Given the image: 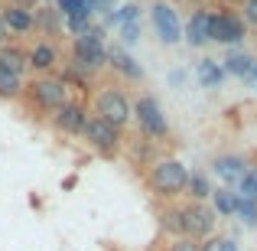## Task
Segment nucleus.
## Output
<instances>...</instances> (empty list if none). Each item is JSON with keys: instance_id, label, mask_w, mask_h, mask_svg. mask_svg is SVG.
Instances as JSON below:
<instances>
[{"instance_id": "27", "label": "nucleus", "mask_w": 257, "mask_h": 251, "mask_svg": "<svg viewBox=\"0 0 257 251\" xmlns=\"http://www.w3.org/2000/svg\"><path fill=\"white\" fill-rule=\"evenodd\" d=\"M137 13H140V7H134V4H127V7H124V10H117V13H114V17H111V20H114V23H124V26H127V23H137Z\"/></svg>"}, {"instance_id": "14", "label": "nucleus", "mask_w": 257, "mask_h": 251, "mask_svg": "<svg viewBox=\"0 0 257 251\" xmlns=\"http://www.w3.org/2000/svg\"><path fill=\"white\" fill-rule=\"evenodd\" d=\"M215 173H218L228 186H231V183H241L244 173H247V160L238 157V153H225V157L215 160Z\"/></svg>"}, {"instance_id": "22", "label": "nucleus", "mask_w": 257, "mask_h": 251, "mask_svg": "<svg viewBox=\"0 0 257 251\" xmlns=\"http://www.w3.org/2000/svg\"><path fill=\"white\" fill-rule=\"evenodd\" d=\"M56 10L65 20L69 17H91V4L88 0H56Z\"/></svg>"}, {"instance_id": "7", "label": "nucleus", "mask_w": 257, "mask_h": 251, "mask_svg": "<svg viewBox=\"0 0 257 251\" xmlns=\"http://www.w3.org/2000/svg\"><path fill=\"white\" fill-rule=\"evenodd\" d=\"M82 137H85L88 144H91L94 150L101 153V157H114V153L120 150V131H117V127H111L107 121L94 118V114L85 121V131H82Z\"/></svg>"}, {"instance_id": "29", "label": "nucleus", "mask_w": 257, "mask_h": 251, "mask_svg": "<svg viewBox=\"0 0 257 251\" xmlns=\"http://www.w3.org/2000/svg\"><path fill=\"white\" fill-rule=\"evenodd\" d=\"M199 248H202L199 241L186 238V235H182V238H173V245H170V251H199Z\"/></svg>"}, {"instance_id": "8", "label": "nucleus", "mask_w": 257, "mask_h": 251, "mask_svg": "<svg viewBox=\"0 0 257 251\" xmlns=\"http://www.w3.org/2000/svg\"><path fill=\"white\" fill-rule=\"evenodd\" d=\"M182 222H186V238L199 241V238H212L215 232V209L205 202H189L182 206Z\"/></svg>"}, {"instance_id": "19", "label": "nucleus", "mask_w": 257, "mask_h": 251, "mask_svg": "<svg viewBox=\"0 0 257 251\" xmlns=\"http://www.w3.org/2000/svg\"><path fill=\"white\" fill-rule=\"evenodd\" d=\"M212 199H215V215H234V212H238L241 196L231 193V189H215Z\"/></svg>"}, {"instance_id": "5", "label": "nucleus", "mask_w": 257, "mask_h": 251, "mask_svg": "<svg viewBox=\"0 0 257 251\" xmlns=\"http://www.w3.org/2000/svg\"><path fill=\"white\" fill-rule=\"evenodd\" d=\"M247 36V26L244 20L238 17L234 10H218V13H208V39L221 46H234Z\"/></svg>"}, {"instance_id": "17", "label": "nucleus", "mask_w": 257, "mask_h": 251, "mask_svg": "<svg viewBox=\"0 0 257 251\" xmlns=\"http://www.w3.org/2000/svg\"><path fill=\"white\" fill-rule=\"evenodd\" d=\"M254 65L257 62L251 56H244V52H231V56L225 59V65H221V72H225V75H238V78H251Z\"/></svg>"}, {"instance_id": "30", "label": "nucleus", "mask_w": 257, "mask_h": 251, "mask_svg": "<svg viewBox=\"0 0 257 251\" xmlns=\"http://www.w3.org/2000/svg\"><path fill=\"white\" fill-rule=\"evenodd\" d=\"M221 248H225V238H215L212 235V238H205V245H202L199 251H221Z\"/></svg>"}, {"instance_id": "33", "label": "nucleus", "mask_w": 257, "mask_h": 251, "mask_svg": "<svg viewBox=\"0 0 257 251\" xmlns=\"http://www.w3.org/2000/svg\"><path fill=\"white\" fill-rule=\"evenodd\" d=\"M221 251H238V241H234V238H225V248H221Z\"/></svg>"}, {"instance_id": "34", "label": "nucleus", "mask_w": 257, "mask_h": 251, "mask_svg": "<svg viewBox=\"0 0 257 251\" xmlns=\"http://www.w3.org/2000/svg\"><path fill=\"white\" fill-rule=\"evenodd\" d=\"M251 82H257V65H254V72H251Z\"/></svg>"}, {"instance_id": "26", "label": "nucleus", "mask_w": 257, "mask_h": 251, "mask_svg": "<svg viewBox=\"0 0 257 251\" xmlns=\"http://www.w3.org/2000/svg\"><path fill=\"white\" fill-rule=\"evenodd\" d=\"M234 215H241V219H244L247 225H257V202L241 199V202H238V212H234Z\"/></svg>"}, {"instance_id": "2", "label": "nucleus", "mask_w": 257, "mask_h": 251, "mask_svg": "<svg viewBox=\"0 0 257 251\" xmlns=\"http://www.w3.org/2000/svg\"><path fill=\"white\" fill-rule=\"evenodd\" d=\"M186 183H189V170L186 163L166 157V160H157L150 170V189L163 199H176V196L186 193Z\"/></svg>"}, {"instance_id": "13", "label": "nucleus", "mask_w": 257, "mask_h": 251, "mask_svg": "<svg viewBox=\"0 0 257 251\" xmlns=\"http://www.w3.org/2000/svg\"><path fill=\"white\" fill-rule=\"evenodd\" d=\"M26 65L46 75V72H52L59 65V49L52 43H36L30 52H26Z\"/></svg>"}, {"instance_id": "20", "label": "nucleus", "mask_w": 257, "mask_h": 251, "mask_svg": "<svg viewBox=\"0 0 257 251\" xmlns=\"http://www.w3.org/2000/svg\"><path fill=\"white\" fill-rule=\"evenodd\" d=\"M186 193L192 196V202H205L212 196V186H208L205 173H189V183H186Z\"/></svg>"}, {"instance_id": "12", "label": "nucleus", "mask_w": 257, "mask_h": 251, "mask_svg": "<svg viewBox=\"0 0 257 251\" xmlns=\"http://www.w3.org/2000/svg\"><path fill=\"white\" fill-rule=\"evenodd\" d=\"M107 65H111L114 72H120L124 78H131V82H140V78H144V69L137 65V59H134L131 52H124L120 46H111V49H107Z\"/></svg>"}, {"instance_id": "3", "label": "nucleus", "mask_w": 257, "mask_h": 251, "mask_svg": "<svg viewBox=\"0 0 257 251\" xmlns=\"http://www.w3.org/2000/svg\"><path fill=\"white\" fill-rule=\"evenodd\" d=\"M94 118L107 121L111 127H127L134 121V101L127 98L120 88H104V92L94 98Z\"/></svg>"}, {"instance_id": "10", "label": "nucleus", "mask_w": 257, "mask_h": 251, "mask_svg": "<svg viewBox=\"0 0 257 251\" xmlns=\"http://www.w3.org/2000/svg\"><path fill=\"white\" fill-rule=\"evenodd\" d=\"M85 121H88V111L78 101H69V105H62L59 111H52V124H56V131H62L65 137H78V134L85 131Z\"/></svg>"}, {"instance_id": "18", "label": "nucleus", "mask_w": 257, "mask_h": 251, "mask_svg": "<svg viewBox=\"0 0 257 251\" xmlns=\"http://www.w3.org/2000/svg\"><path fill=\"white\" fill-rule=\"evenodd\" d=\"M195 75H199V82L205 88H215V85H221L225 72H221V65L215 62V59H202V62L195 65Z\"/></svg>"}, {"instance_id": "31", "label": "nucleus", "mask_w": 257, "mask_h": 251, "mask_svg": "<svg viewBox=\"0 0 257 251\" xmlns=\"http://www.w3.org/2000/svg\"><path fill=\"white\" fill-rule=\"evenodd\" d=\"M120 36H124V43H134V39H137V23L120 26Z\"/></svg>"}, {"instance_id": "11", "label": "nucleus", "mask_w": 257, "mask_h": 251, "mask_svg": "<svg viewBox=\"0 0 257 251\" xmlns=\"http://www.w3.org/2000/svg\"><path fill=\"white\" fill-rule=\"evenodd\" d=\"M0 17H4L7 33H30L33 26H36V13L23 4H7L4 10H0Z\"/></svg>"}, {"instance_id": "1", "label": "nucleus", "mask_w": 257, "mask_h": 251, "mask_svg": "<svg viewBox=\"0 0 257 251\" xmlns=\"http://www.w3.org/2000/svg\"><path fill=\"white\" fill-rule=\"evenodd\" d=\"M107 65V46L101 30H88L85 36H75V49H72V72L78 75H91V72Z\"/></svg>"}, {"instance_id": "15", "label": "nucleus", "mask_w": 257, "mask_h": 251, "mask_svg": "<svg viewBox=\"0 0 257 251\" xmlns=\"http://www.w3.org/2000/svg\"><path fill=\"white\" fill-rule=\"evenodd\" d=\"M182 36H186V43L195 46V49H199V46H205V43H208V13H205V10H195L192 17H189Z\"/></svg>"}, {"instance_id": "23", "label": "nucleus", "mask_w": 257, "mask_h": 251, "mask_svg": "<svg viewBox=\"0 0 257 251\" xmlns=\"http://www.w3.org/2000/svg\"><path fill=\"white\" fill-rule=\"evenodd\" d=\"M163 228L173 235V238H182V235H186V222H182V206H179V209L173 206V209H166V212H163Z\"/></svg>"}, {"instance_id": "16", "label": "nucleus", "mask_w": 257, "mask_h": 251, "mask_svg": "<svg viewBox=\"0 0 257 251\" xmlns=\"http://www.w3.org/2000/svg\"><path fill=\"white\" fill-rule=\"evenodd\" d=\"M0 69H7V72H13V75H23L30 65H26V52H23V46H0Z\"/></svg>"}, {"instance_id": "9", "label": "nucleus", "mask_w": 257, "mask_h": 251, "mask_svg": "<svg viewBox=\"0 0 257 251\" xmlns=\"http://www.w3.org/2000/svg\"><path fill=\"white\" fill-rule=\"evenodd\" d=\"M150 20H153V30H157V36L163 39L166 46H173V43H179V39H182V23H179V13H176L170 4H153Z\"/></svg>"}, {"instance_id": "35", "label": "nucleus", "mask_w": 257, "mask_h": 251, "mask_svg": "<svg viewBox=\"0 0 257 251\" xmlns=\"http://www.w3.org/2000/svg\"><path fill=\"white\" fill-rule=\"evenodd\" d=\"M88 4H107V0H88Z\"/></svg>"}, {"instance_id": "28", "label": "nucleus", "mask_w": 257, "mask_h": 251, "mask_svg": "<svg viewBox=\"0 0 257 251\" xmlns=\"http://www.w3.org/2000/svg\"><path fill=\"white\" fill-rule=\"evenodd\" d=\"M241 20H244V26L251 23V26H257V0H244L241 4V13H238Z\"/></svg>"}, {"instance_id": "32", "label": "nucleus", "mask_w": 257, "mask_h": 251, "mask_svg": "<svg viewBox=\"0 0 257 251\" xmlns=\"http://www.w3.org/2000/svg\"><path fill=\"white\" fill-rule=\"evenodd\" d=\"M7 36H10V33H7V26H4V17H0V46H7Z\"/></svg>"}, {"instance_id": "4", "label": "nucleus", "mask_w": 257, "mask_h": 251, "mask_svg": "<svg viewBox=\"0 0 257 251\" xmlns=\"http://www.w3.org/2000/svg\"><path fill=\"white\" fill-rule=\"evenodd\" d=\"M26 95H30V101L36 108H43V111H59L62 105H69V85H65L62 78H52V75L36 78V82L26 88Z\"/></svg>"}, {"instance_id": "24", "label": "nucleus", "mask_w": 257, "mask_h": 251, "mask_svg": "<svg viewBox=\"0 0 257 251\" xmlns=\"http://www.w3.org/2000/svg\"><path fill=\"white\" fill-rule=\"evenodd\" d=\"M238 196L247 202H257V170H247L244 180L238 183Z\"/></svg>"}, {"instance_id": "6", "label": "nucleus", "mask_w": 257, "mask_h": 251, "mask_svg": "<svg viewBox=\"0 0 257 251\" xmlns=\"http://www.w3.org/2000/svg\"><path fill=\"white\" fill-rule=\"evenodd\" d=\"M134 121L140 124V131H144V137H166L170 134V124H166L163 111H160L157 98H150V95H140L137 101H134Z\"/></svg>"}, {"instance_id": "21", "label": "nucleus", "mask_w": 257, "mask_h": 251, "mask_svg": "<svg viewBox=\"0 0 257 251\" xmlns=\"http://www.w3.org/2000/svg\"><path fill=\"white\" fill-rule=\"evenodd\" d=\"M20 92H23V75L0 69V98H20Z\"/></svg>"}, {"instance_id": "25", "label": "nucleus", "mask_w": 257, "mask_h": 251, "mask_svg": "<svg viewBox=\"0 0 257 251\" xmlns=\"http://www.w3.org/2000/svg\"><path fill=\"white\" fill-rule=\"evenodd\" d=\"M65 26H69L75 36H85L88 30H94V26H91V17H69V20H65Z\"/></svg>"}]
</instances>
